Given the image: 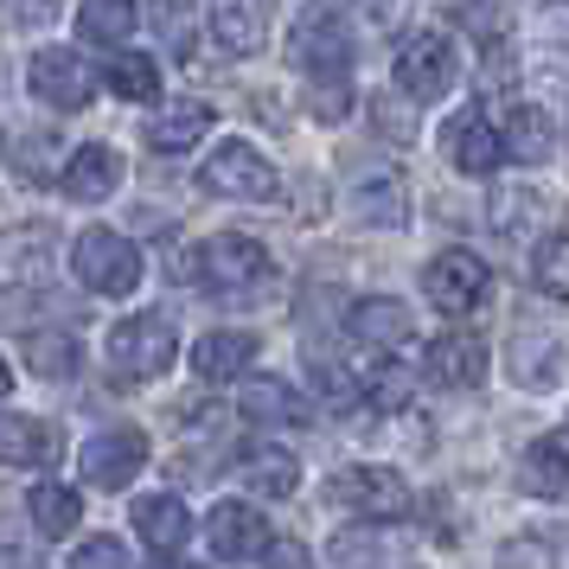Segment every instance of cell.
I'll list each match as a JSON object with an SVG mask.
<instances>
[{"label": "cell", "mask_w": 569, "mask_h": 569, "mask_svg": "<svg viewBox=\"0 0 569 569\" xmlns=\"http://www.w3.org/2000/svg\"><path fill=\"white\" fill-rule=\"evenodd\" d=\"M173 276H192V282H206L211 295L243 301V295L269 276V250H262L257 237H243V231H218L211 243L186 250V257L173 262Z\"/></svg>", "instance_id": "6da1fadb"}, {"label": "cell", "mask_w": 569, "mask_h": 569, "mask_svg": "<svg viewBox=\"0 0 569 569\" xmlns=\"http://www.w3.org/2000/svg\"><path fill=\"white\" fill-rule=\"evenodd\" d=\"M173 352H180V333H173L167 313H129V320L109 327V371H116L122 385L160 378V371L173 365Z\"/></svg>", "instance_id": "7a4b0ae2"}, {"label": "cell", "mask_w": 569, "mask_h": 569, "mask_svg": "<svg viewBox=\"0 0 569 569\" xmlns=\"http://www.w3.org/2000/svg\"><path fill=\"white\" fill-rule=\"evenodd\" d=\"M71 269H78V282L90 295H109V301H122V295L141 288V250L122 231H109V224H90L71 243Z\"/></svg>", "instance_id": "3957f363"}, {"label": "cell", "mask_w": 569, "mask_h": 569, "mask_svg": "<svg viewBox=\"0 0 569 569\" xmlns=\"http://www.w3.org/2000/svg\"><path fill=\"white\" fill-rule=\"evenodd\" d=\"M288 58H295V71H308V83H346V71H352V27L333 7H308L295 20Z\"/></svg>", "instance_id": "277c9868"}, {"label": "cell", "mask_w": 569, "mask_h": 569, "mask_svg": "<svg viewBox=\"0 0 569 569\" xmlns=\"http://www.w3.org/2000/svg\"><path fill=\"white\" fill-rule=\"evenodd\" d=\"M199 192H211V199H237V206H262V199L282 192V173H276L269 154H257L250 141H224V148L199 167Z\"/></svg>", "instance_id": "5b68a950"}, {"label": "cell", "mask_w": 569, "mask_h": 569, "mask_svg": "<svg viewBox=\"0 0 569 569\" xmlns=\"http://www.w3.org/2000/svg\"><path fill=\"white\" fill-rule=\"evenodd\" d=\"M455 78H461V52H455L436 27H416L410 39L397 46V90H403L410 103H436V97H448Z\"/></svg>", "instance_id": "8992f818"}, {"label": "cell", "mask_w": 569, "mask_h": 569, "mask_svg": "<svg viewBox=\"0 0 569 569\" xmlns=\"http://www.w3.org/2000/svg\"><path fill=\"white\" fill-rule=\"evenodd\" d=\"M27 83H32V97L46 109H58V116H78V109H90V97H97V71L83 64V52H64V46L32 52Z\"/></svg>", "instance_id": "52a82bcc"}, {"label": "cell", "mask_w": 569, "mask_h": 569, "mask_svg": "<svg viewBox=\"0 0 569 569\" xmlns=\"http://www.w3.org/2000/svg\"><path fill=\"white\" fill-rule=\"evenodd\" d=\"M422 295H429L441 313H473V308H487L492 269L473 257V250H441V257H429V269H422Z\"/></svg>", "instance_id": "ba28073f"}, {"label": "cell", "mask_w": 569, "mask_h": 569, "mask_svg": "<svg viewBox=\"0 0 569 569\" xmlns=\"http://www.w3.org/2000/svg\"><path fill=\"white\" fill-rule=\"evenodd\" d=\"M333 499L346 512H365L371 525H390V518L410 512V480L385 461H365V467H346L333 480Z\"/></svg>", "instance_id": "9c48e42d"}, {"label": "cell", "mask_w": 569, "mask_h": 569, "mask_svg": "<svg viewBox=\"0 0 569 569\" xmlns=\"http://www.w3.org/2000/svg\"><path fill=\"white\" fill-rule=\"evenodd\" d=\"M78 467H83V480H90V487L122 492L134 473L148 467V436H141V429H103V436L83 441Z\"/></svg>", "instance_id": "30bf717a"}, {"label": "cell", "mask_w": 569, "mask_h": 569, "mask_svg": "<svg viewBox=\"0 0 569 569\" xmlns=\"http://www.w3.org/2000/svg\"><path fill=\"white\" fill-rule=\"evenodd\" d=\"M441 154H448L455 173L480 180V173H492V167L506 160V148H499V134H492V122L480 116V109H461V116L441 129Z\"/></svg>", "instance_id": "8fae6325"}, {"label": "cell", "mask_w": 569, "mask_h": 569, "mask_svg": "<svg viewBox=\"0 0 569 569\" xmlns=\"http://www.w3.org/2000/svg\"><path fill=\"white\" fill-rule=\"evenodd\" d=\"M206 538H211V557H224V563H243V557H262V550H269V525H262L257 506H243V499H224V506H211Z\"/></svg>", "instance_id": "7c38bea8"}, {"label": "cell", "mask_w": 569, "mask_h": 569, "mask_svg": "<svg viewBox=\"0 0 569 569\" xmlns=\"http://www.w3.org/2000/svg\"><path fill=\"white\" fill-rule=\"evenodd\" d=\"M122 154L109 148V141H90V148H78V154L64 160V173H58V186H64V199H78V206H97V199H109L116 186H122Z\"/></svg>", "instance_id": "4fadbf2b"}, {"label": "cell", "mask_w": 569, "mask_h": 569, "mask_svg": "<svg viewBox=\"0 0 569 569\" xmlns=\"http://www.w3.org/2000/svg\"><path fill=\"white\" fill-rule=\"evenodd\" d=\"M422 371L436 378V385H448V390H473L480 378H487V339L480 333H441V339H429V359H422Z\"/></svg>", "instance_id": "5bb4252c"}, {"label": "cell", "mask_w": 569, "mask_h": 569, "mask_svg": "<svg viewBox=\"0 0 569 569\" xmlns=\"http://www.w3.org/2000/svg\"><path fill=\"white\" fill-rule=\"evenodd\" d=\"M206 32H211L218 52L250 58V52H262V39H269V7H262V0H218L206 13Z\"/></svg>", "instance_id": "9a60e30c"}, {"label": "cell", "mask_w": 569, "mask_h": 569, "mask_svg": "<svg viewBox=\"0 0 569 569\" xmlns=\"http://www.w3.org/2000/svg\"><path fill=\"white\" fill-rule=\"evenodd\" d=\"M262 352L257 333H243V327H224V333H206L192 346V371H199V385H231L250 371V359Z\"/></svg>", "instance_id": "2e32d148"}, {"label": "cell", "mask_w": 569, "mask_h": 569, "mask_svg": "<svg viewBox=\"0 0 569 569\" xmlns=\"http://www.w3.org/2000/svg\"><path fill=\"white\" fill-rule=\"evenodd\" d=\"M211 122H218L211 103H160L154 116H148V148H154V154H192L211 134Z\"/></svg>", "instance_id": "e0dca14e"}, {"label": "cell", "mask_w": 569, "mask_h": 569, "mask_svg": "<svg viewBox=\"0 0 569 569\" xmlns=\"http://www.w3.org/2000/svg\"><path fill=\"white\" fill-rule=\"evenodd\" d=\"M346 327H352V339H365V346H410L416 333V313L403 308V301H390V295H365V301H352V313H346Z\"/></svg>", "instance_id": "ac0fdd59"}, {"label": "cell", "mask_w": 569, "mask_h": 569, "mask_svg": "<svg viewBox=\"0 0 569 569\" xmlns=\"http://www.w3.org/2000/svg\"><path fill=\"white\" fill-rule=\"evenodd\" d=\"M134 538L148 543V550H160V557H173L192 538V512L173 492H148V499H134Z\"/></svg>", "instance_id": "d6986e66"}, {"label": "cell", "mask_w": 569, "mask_h": 569, "mask_svg": "<svg viewBox=\"0 0 569 569\" xmlns=\"http://www.w3.org/2000/svg\"><path fill=\"white\" fill-rule=\"evenodd\" d=\"M557 378H563V339L538 333V327L512 333V385L518 390H550Z\"/></svg>", "instance_id": "ffe728a7"}, {"label": "cell", "mask_w": 569, "mask_h": 569, "mask_svg": "<svg viewBox=\"0 0 569 569\" xmlns=\"http://www.w3.org/2000/svg\"><path fill=\"white\" fill-rule=\"evenodd\" d=\"M518 487L538 492V499H569V429L525 448V461H518Z\"/></svg>", "instance_id": "44dd1931"}, {"label": "cell", "mask_w": 569, "mask_h": 569, "mask_svg": "<svg viewBox=\"0 0 569 569\" xmlns=\"http://www.w3.org/2000/svg\"><path fill=\"white\" fill-rule=\"evenodd\" d=\"M237 410L250 416V422H262V429H301L313 403H301V390L282 385V378H250Z\"/></svg>", "instance_id": "7402d4cb"}, {"label": "cell", "mask_w": 569, "mask_h": 569, "mask_svg": "<svg viewBox=\"0 0 569 569\" xmlns=\"http://www.w3.org/2000/svg\"><path fill=\"white\" fill-rule=\"evenodd\" d=\"M52 448H58L52 422L20 416V410H0V467H39V461H52Z\"/></svg>", "instance_id": "603a6c76"}, {"label": "cell", "mask_w": 569, "mask_h": 569, "mask_svg": "<svg viewBox=\"0 0 569 569\" xmlns=\"http://www.w3.org/2000/svg\"><path fill=\"white\" fill-rule=\"evenodd\" d=\"M352 206L371 231H403L410 224V186H403V173H371V180H359Z\"/></svg>", "instance_id": "cb8c5ba5"}, {"label": "cell", "mask_w": 569, "mask_h": 569, "mask_svg": "<svg viewBox=\"0 0 569 569\" xmlns=\"http://www.w3.org/2000/svg\"><path fill=\"white\" fill-rule=\"evenodd\" d=\"M506 160H525V167H538V160L557 154V122L543 116L538 103H512V116H506Z\"/></svg>", "instance_id": "d4e9b609"}, {"label": "cell", "mask_w": 569, "mask_h": 569, "mask_svg": "<svg viewBox=\"0 0 569 569\" xmlns=\"http://www.w3.org/2000/svg\"><path fill=\"white\" fill-rule=\"evenodd\" d=\"M543 211H550V206H543L538 186H499V192H492V206H487V224L506 237V243H518V237L538 231Z\"/></svg>", "instance_id": "484cf974"}, {"label": "cell", "mask_w": 569, "mask_h": 569, "mask_svg": "<svg viewBox=\"0 0 569 569\" xmlns=\"http://www.w3.org/2000/svg\"><path fill=\"white\" fill-rule=\"evenodd\" d=\"M27 512H32V531H39V538H71V531H78V518H83V499H78V487L46 480V487H32Z\"/></svg>", "instance_id": "4316f807"}, {"label": "cell", "mask_w": 569, "mask_h": 569, "mask_svg": "<svg viewBox=\"0 0 569 569\" xmlns=\"http://www.w3.org/2000/svg\"><path fill=\"white\" fill-rule=\"evenodd\" d=\"M243 487L262 492V499H288V492L301 487V461L288 448H250L243 455Z\"/></svg>", "instance_id": "83f0119b"}, {"label": "cell", "mask_w": 569, "mask_h": 569, "mask_svg": "<svg viewBox=\"0 0 569 569\" xmlns=\"http://www.w3.org/2000/svg\"><path fill=\"white\" fill-rule=\"evenodd\" d=\"M20 352H27V365L39 378H78V365H83L78 333H27Z\"/></svg>", "instance_id": "f1b7e54d"}, {"label": "cell", "mask_w": 569, "mask_h": 569, "mask_svg": "<svg viewBox=\"0 0 569 569\" xmlns=\"http://www.w3.org/2000/svg\"><path fill=\"white\" fill-rule=\"evenodd\" d=\"M109 90L122 103H154L160 97V64L148 52H116L109 58Z\"/></svg>", "instance_id": "f546056e"}, {"label": "cell", "mask_w": 569, "mask_h": 569, "mask_svg": "<svg viewBox=\"0 0 569 569\" xmlns=\"http://www.w3.org/2000/svg\"><path fill=\"white\" fill-rule=\"evenodd\" d=\"M78 32L90 39V46H122V39L134 32V7L129 0H83Z\"/></svg>", "instance_id": "4dcf8cb0"}, {"label": "cell", "mask_w": 569, "mask_h": 569, "mask_svg": "<svg viewBox=\"0 0 569 569\" xmlns=\"http://www.w3.org/2000/svg\"><path fill=\"white\" fill-rule=\"evenodd\" d=\"M308 371H313V390H320V403H327V410H359V403H365L359 378H352L339 359H308Z\"/></svg>", "instance_id": "1f68e13d"}, {"label": "cell", "mask_w": 569, "mask_h": 569, "mask_svg": "<svg viewBox=\"0 0 569 569\" xmlns=\"http://www.w3.org/2000/svg\"><path fill=\"white\" fill-rule=\"evenodd\" d=\"M531 276L550 301H569V237H543L538 257H531Z\"/></svg>", "instance_id": "d6a6232c"}, {"label": "cell", "mask_w": 569, "mask_h": 569, "mask_svg": "<svg viewBox=\"0 0 569 569\" xmlns=\"http://www.w3.org/2000/svg\"><path fill=\"white\" fill-rule=\"evenodd\" d=\"M359 390H365V403H371V410H403L416 385H410V371H403V365L378 359V371H371V378H359Z\"/></svg>", "instance_id": "836d02e7"}, {"label": "cell", "mask_w": 569, "mask_h": 569, "mask_svg": "<svg viewBox=\"0 0 569 569\" xmlns=\"http://www.w3.org/2000/svg\"><path fill=\"white\" fill-rule=\"evenodd\" d=\"M58 134H20L13 141V167L27 173V180H58Z\"/></svg>", "instance_id": "e575fe53"}, {"label": "cell", "mask_w": 569, "mask_h": 569, "mask_svg": "<svg viewBox=\"0 0 569 569\" xmlns=\"http://www.w3.org/2000/svg\"><path fill=\"white\" fill-rule=\"evenodd\" d=\"M352 83H308V116L313 122H346L352 116Z\"/></svg>", "instance_id": "d590c367"}, {"label": "cell", "mask_w": 569, "mask_h": 569, "mask_svg": "<svg viewBox=\"0 0 569 569\" xmlns=\"http://www.w3.org/2000/svg\"><path fill=\"white\" fill-rule=\"evenodd\" d=\"M71 569H129V543L122 538H83L78 543V557H71Z\"/></svg>", "instance_id": "8d00e7d4"}, {"label": "cell", "mask_w": 569, "mask_h": 569, "mask_svg": "<svg viewBox=\"0 0 569 569\" xmlns=\"http://www.w3.org/2000/svg\"><path fill=\"white\" fill-rule=\"evenodd\" d=\"M492 569H557V557H550V543L518 538V543H506V550H499V563H492Z\"/></svg>", "instance_id": "74e56055"}, {"label": "cell", "mask_w": 569, "mask_h": 569, "mask_svg": "<svg viewBox=\"0 0 569 569\" xmlns=\"http://www.w3.org/2000/svg\"><path fill=\"white\" fill-rule=\"evenodd\" d=\"M371 116H378V129H385L390 141H410V134H416V116H403L390 97H378V103H371Z\"/></svg>", "instance_id": "f35d334b"}, {"label": "cell", "mask_w": 569, "mask_h": 569, "mask_svg": "<svg viewBox=\"0 0 569 569\" xmlns=\"http://www.w3.org/2000/svg\"><path fill=\"white\" fill-rule=\"evenodd\" d=\"M269 569H313V557H308V543H269Z\"/></svg>", "instance_id": "ab89813d"}, {"label": "cell", "mask_w": 569, "mask_h": 569, "mask_svg": "<svg viewBox=\"0 0 569 569\" xmlns=\"http://www.w3.org/2000/svg\"><path fill=\"white\" fill-rule=\"evenodd\" d=\"M7 390H13V371H7V359H0V397H7Z\"/></svg>", "instance_id": "60d3db41"}, {"label": "cell", "mask_w": 569, "mask_h": 569, "mask_svg": "<svg viewBox=\"0 0 569 569\" xmlns=\"http://www.w3.org/2000/svg\"><path fill=\"white\" fill-rule=\"evenodd\" d=\"M160 569H180V563H160Z\"/></svg>", "instance_id": "b9f144b4"}, {"label": "cell", "mask_w": 569, "mask_h": 569, "mask_svg": "<svg viewBox=\"0 0 569 569\" xmlns=\"http://www.w3.org/2000/svg\"><path fill=\"white\" fill-rule=\"evenodd\" d=\"M20 569H32V563H20Z\"/></svg>", "instance_id": "7bdbcfd3"}]
</instances>
